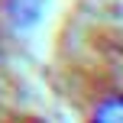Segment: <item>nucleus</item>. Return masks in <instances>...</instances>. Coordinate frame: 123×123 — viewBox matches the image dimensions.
I'll return each mask as SVG.
<instances>
[{"instance_id": "obj_1", "label": "nucleus", "mask_w": 123, "mask_h": 123, "mask_svg": "<svg viewBox=\"0 0 123 123\" xmlns=\"http://www.w3.org/2000/svg\"><path fill=\"white\" fill-rule=\"evenodd\" d=\"M87 123H123V94H107L104 100H97Z\"/></svg>"}, {"instance_id": "obj_2", "label": "nucleus", "mask_w": 123, "mask_h": 123, "mask_svg": "<svg viewBox=\"0 0 123 123\" xmlns=\"http://www.w3.org/2000/svg\"><path fill=\"white\" fill-rule=\"evenodd\" d=\"M39 6H42V0H10V10L16 13V19H32L39 13Z\"/></svg>"}]
</instances>
